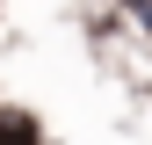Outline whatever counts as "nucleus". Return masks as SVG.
I'll use <instances>...</instances> for the list:
<instances>
[{"label": "nucleus", "mask_w": 152, "mask_h": 145, "mask_svg": "<svg viewBox=\"0 0 152 145\" xmlns=\"http://www.w3.org/2000/svg\"><path fill=\"white\" fill-rule=\"evenodd\" d=\"M0 145H44V131H36L22 109H0Z\"/></svg>", "instance_id": "1"}]
</instances>
